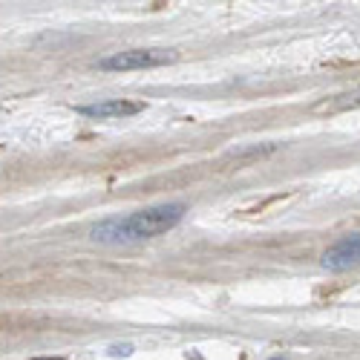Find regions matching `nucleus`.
Segmentation results:
<instances>
[{"mask_svg": "<svg viewBox=\"0 0 360 360\" xmlns=\"http://www.w3.org/2000/svg\"><path fill=\"white\" fill-rule=\"evenodd\" d=\"M173 61H176L173 49H130V52H116L110 58H101V61H98V70L127 72V70L161 67V63H173Z\"/></svg>", "mask_w": 360, "mask_h": 360, "instance_id": "obj_2", "label": "nucleus"}, {"mask_svg": "<svg viewBox=\"0 0 360 360\" xmlns=\"http://www.w3.org/2000/svg\"><path fill=\"white\" fill-rule=\"evenodd\" d=\"M141 110H144L141 101H127V98H110V101H98V104L78 107L81 116H90V119H98V121L127 119V116H136V112H141Z\"/></svg>", "mask_w": 360, "mask_h": 360, "instance_id": "obj_4", "label": "nucleus"}, {"mask_svg": "<svg viewBox=\"0 0 360 360\" xmlns=\"http://www.w3.org/2000/svg\"><path fill=\"white\" fill-rule=\"evenodd\" d=\"M185 205L182 202H165V205H153L144 208L139 214L127 217V219H107L101 225H95L90 231L92 242H107V245H119V242H136V239H150L176 228L185 217Z\"/></svg>", "mask_w": 360, "mask_h": 360, "instance_id": "obj_1", "label": "nucleus"}, {"mask_svg": "<svg viewBox=\"0 0 360 360\" xmlns=\"http://www.w3.org/2000/svg\"><path fill=\"white\" fill-rule=\"evenodd\" d=\"M110 354L112 357H130L133 354V346H130V343H116V346H110Z\"/></svg>", "mask_w": 360, "mask_h": 360, "instance_id": "obj_5", "label": "nucleus"}, {"mask_svg": "<svg viewBox=\"0 0 360 360\" xmlns=\"http://www.w3.org/2000/svg\"><path fill=\"white\" fill-rule=\"evenodd\" d=\"M271 360H288V357H271Z\"/></svg>", "mask_w": 360, "mask_h": 360, "instance_id": "obj_6", "label": "nucleus"}, {"mask_svg": "<svg viewBox=\"0 0 360 360\" xmlns=\"http://www.w3.org/2000/svg\"><path fill=\"white\" fill-rule=\"evenodd\" d=\"M357 266H360V234L343 237L337 245H332V248L323 254V268L332 274H343L349 268H357Z\"/></svg>", "mask_w": 360, "mask_h": 360, "instance_id": "obj_3", "label": "nucleus"}]
</instances>
